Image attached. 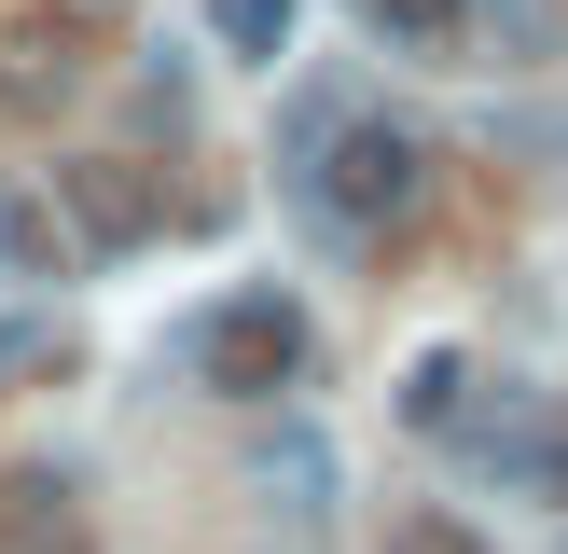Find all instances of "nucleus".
I'll return each instance as SVG.
<instances>
[{"label":"nucleus","mask_w":568,"mask_h":554,"mask_svg":"<svg viewBox=\"0 0 568 554\" xmlns=\"http://www.w3.org/2000/svg\"><path fill=\"white\" fill-rule=\"evenodd\" d=\"M0 249H14L28 277H55V264H70V236H55V208H28V194L0 208Z\"/></svg>","instance_id":"obj_7"},{"label":"nucleus","mask_w":568,"mask_h":554,"mask_svg":"<svg viewBox=\"0 0 568 554\" xmlns=\"http://www.w3.org/2000/svg\"><path fill=\"white\" fill-rule=\"evenodd\" d=\"M70 83H83V42L55 14H14V28H0V125H42Z\"/></svg>","instance_id":"obj_3"},{"label":"nucleus","mask_w":568,"mask_h":554,"mask_svg":"<svg viewBox=\"0 0 568 554\" xmlns=\"http://www.w3.org/2000/svg\"><path fill=\"white\" fill-rule=\"evenodd\" d=\"M139 0H55V28H125Z\"/></svg>","instance_id":"obj_8"},{"label":"nucleus","mask_w":568,"mask_h":554,"mask_svg":"<svg viewBox=\"0 0 568 554\" xmlns=\"http://www.w3.org/2000/svg\"><path fill=\"white\" fill-rule=\"evenodd\" d=\"M55 194H70V222H83L98 249H139V236H153V181H139L125 153H83V166H55Z\"/></svg>","instance_id":"obj_4"},{"label":"nucleus","mask_w":568,"mask_h":554,"mask_svg":"<svg viewBox=\"0 0 568 554\" xmlns=\"http://www.w3.org/2000/svg\"><path fill=\"white\" fill-rule=\"evenodd\" d=\"M361 14H375L388 42H416V55H444V42H458V28H471V0H361Z\"/></svg>","instance_id":"obj_5"},{"label":"nucleus","mask_w":568,"mask_h":554,"mask_svg":"<svg viewBox=\"0 0 568 554\" xmlns=\"http://www.w3.org/2000/svg\"><path fill=\"white\" fill-rule=\"evenodd\" d=\"M305 194H320L347 236H388V222H416V208H430V138H416V125H388V111H361V125H333V138H320Z\"/></svg>","instance_id":"obj_1"},{"label":"nucleus","mask_w":568,"mask_h":554,"mask_svg":"<svg viewBox=\"0 0 568 554\" xmlns=\"http://www.w3.org/2000/svg\"><path fill=\"white\" fill-rule=\"evenodd\" d=\"M194 375H209L222 402H277V388L305 375V305L292 291H222L209 319H194Z\"/></svg>","instance_id":"obj_2"},{"label":"nucleus","mask_w":568,"mask_h":554,"mask_svg":"<svg viewBox=\"0 0 568 554\" xmlns=\"http://www.w3.org/2000/svg\"><path fill=\"white\" fill-rule=\"evenodd\" d=\"M388 554H471V541H458V526H403Z\"/></svg>","instance_id":"obj_9"},{"label":"nucleus","mask_w":568,"mask_h":554,"mask_svg":"<svg viewBox=\"0 0 568 554\" xmlns=\"http://www.w3.org/2000/svg\"><path fill=\"white\" fill-rule=\"evenodd\" d=\"M209 28H222L236 55H264V70L292 55V0H209Z\"/></svg>","instance_id":"obj_6"}]
</instances>
